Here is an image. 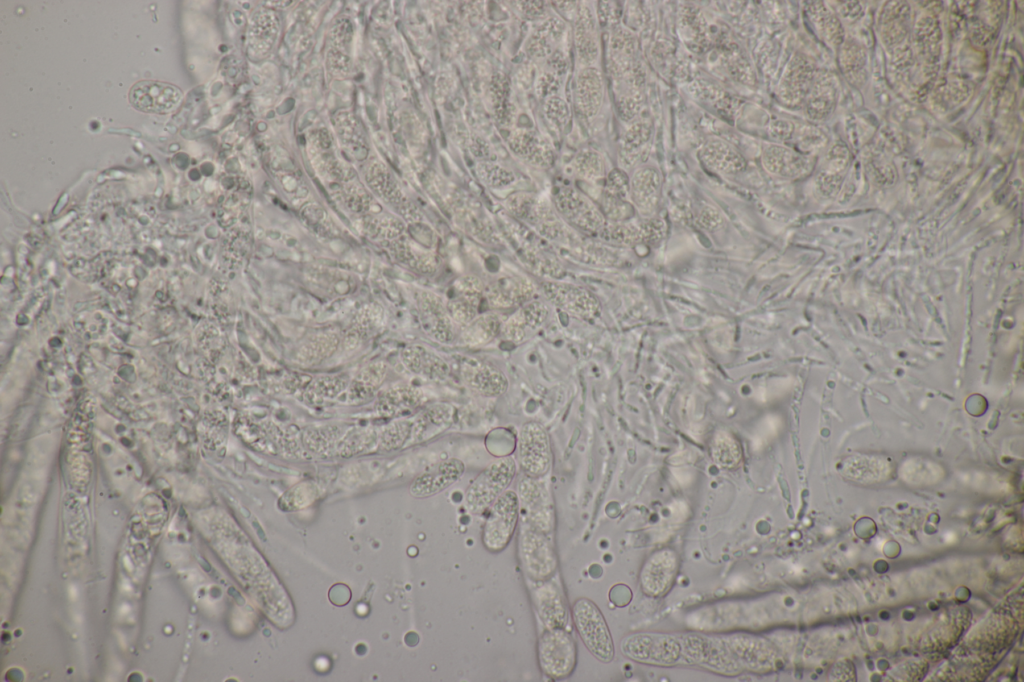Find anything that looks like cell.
<instances>
[{
  "instance_id": "obj_21",
  "label": "cell",
  "mask_w": 1024,
  "mask_h": 682,
  "mask_svg": "<svg viewBox=\"0 0 1024 682\" xmlns=\"http://www.w3.org/2000/svg\"><path fill=\"white\" fill-rule=\"evenodd\" d=\"M452 420L453 408L450 405H435L424 411L418 422H415L414 434L416 438L426 440L449 428Z\"/></svg>"
},
{
  "instance_id": "obj_3",
  "label": "cell",
  "mask_w": 1024,
  "mask_h": 682,
  "mask_svg": "<svg viewBox=\"0 0 1024 682\" xmlns=\"http://www.w3.org/2000/svg\"><path fill=\"white\" fill-rule=\"evenodd\" d=\"M576 659L575 641L565 628L544 630L538 641V661L546 676L556 680L569 677Z\"/></svg>"
},
{
  "instance_id": "obj_24",
  "label": "cell",
  "mask_w": 1024,
  "mask_h": 682,
  "mask_svg": "<svg viewBox=\"0 0 1024 682\" xmlns=\"http://www.w3.org/2000/svg\"><path fill=\"white\" fill-rule=\"evenodd\" d=\"M629 192L628 178L620 170L612 171L607 179L606 196L624 199Z\"/></svg>"
},
{
  "instance_id": "obj_6",
  "label": "cell",
  "mask_w": 1024,
  "mask_h": 682,
  "mask_svg": "<svg viewBox=\"0 0 1024 682\" xmlns=\"http://www.w3.org/2000/svg\"><path fill=\"white\" fill-rule=\"evenodd\" d=\"M518 460L526 475L539 478L551 466L550 440L546 429L536 421L521 426L518 437Z\"/></svg>"
},
{
  "instance_id": "obj_10",
  "label": "cell",
  "mask_w": 1024,
  "mask_h": 682,
  "mask_svg": "<svg viewBox=\"0 0 1024 682\" xmlns=\"http://www.w3.org/2000/svg\"><path fill=\"white\" fill-rule=\"evenodd\" d=\"M460 374L468 387L486 397L500 396L508 389V379L499 368L477 359L464 360Z\"/></svg>"
},
{
  "instance_id": "obj_11",
  "label": "cell",
  "mask_w": 1024,
  "mask_h": 682,
  "mask_svg": "<svg viewBox=\"0 0 1024 682\" xmlns=\"http://www.w3.org/2000/svg\"><path fill=\"white\" fill-rule=\"evenodd\" d=\"M535 293L532 281L524 276H504L484 288L488 304L495 309H508L525 304Z\"/></svg>"
},
{
  "instance_id": "obj_9",
  "label": "cell",
  "mask_w": 1024,
  "mask_h": 682,
  "mask_svg": "<svg viewBox=\"0 0 1024 682\" xmlns=\"http://www.w3.org/2000/svg\"><path fill=\"white\" fill-rule=\"evenodd\" d=\"M181 98L182 92L178 87L161 81H139L129 92L131 105L145 113H170L179 105Z\"/></svg>"
},
{
  "instance_id": "obj_14",
  "label": "cell",
  "mask_w": 1024,
  "mask_h": 682,
  "mask_svg": "<svg viewBox=\"0 0 1024 682\" xmlns=\"http://www.w3.org/2000/svg\"><path fill=\"white\" fill-rule=\"evenodd\" d=\"M465 465L456 458L446 459L418 477L411 486V493L417 497L435 495L460 479Z\"/></svg>"
},
{
  "instance_id": "obj_25",
  "label": "cell",
  "mask_w": 1024,
  "mask_h": 682,
  "mask_svg": "<svg viewBox=\"0 0 1024 682\" xmlns=\"http://www.w3.org/2000/svg\"><path fill=\"white\" fill-rule=\"evenodd\" d=\"M501 333L511 342L521 343L527 335V329L521 323L515 312L502 323Z\"/></svg>"
},
{
  "instance_id": "obj_4",
  "label": "cell",
  "mask_w": 1024,
  "mask_h": 682,
  "mask_svg": "<svg viewBox=\"0 0 1024 682\" xmlns=\"http://www.w3.org/2000/svg\"><path fill=\"white\" fill-rule=\"evenodd\" d=\"M520 512L518 495L504 491L489 507L482 530V543L493 553L504 550L515 532Z\"/></svg>"
},
{
  "instance_id": "obj_1",
  "label": "cell",
  "mask_w": 1024,
  "mask_h": 682,
  "mask_svg": "<svg viewBox=\"0 0 1024 682\" xmlns=\"http://www.w3.org/2000/svg\"><path fill=\"white\" fill-rule=\"evenodd\" d=\"M516 474L515 460L502 457L492 461L469 485L464 506L472 514H480L506 491Z\"/></svg>"
},
{
  "instance_id": "obj_20",
  "label": "cell",
  "mask_w": 1024,
  "mask_h": 682,
  "mask_svg": "<svg viewBox=\"0 0 1024 682\" xmlns=\"http://www.w3.org/2000/svg\"><path fill=\"white\" fill-rule=\"evenodd\" d=\"M501 328L502 321L497 314L483 313L462 327L460 340L468 346L484 345L501 333Z\"/></svg>"
},
{
  "instance_id": "obj_13",
  "label": "cell",
  "mask_w": 1024,
  "mask_h": 682,
  "mask_svg": "<svg viewBox=\"0 0 1024 682\" xmlns=\"http://www.w3.org/2000/svg\"><path fill=\"white\" fill-rule=\"evenodd\" d=\"M538 583L533 591V599L536 611L545 628H565L569 613L562 591L550 579Z\"/></svg>"
},
{
  "instance_id": "obj_19",
  "label": "cell",
  "mask_w": 1024,
  "mask_h": 682,
  "mask_svg": "<svg viewBox=\"0 0 1024 682\" xmlns=\"http://www.w3.org/2000/svg\"><path fill=\"white\" fill-rule=\"evenodd\" d=\"M675 569V556L670 551L659 552L643 570V587L650 594H661L669 586Z\"/></svg>"
},
{
  "instance_id": "obj_8",
  "label": "cell",
  "mask_w": 1024,
  "mask_h": 682,
  "mask_svg": "<svg viewBox=\"0 0 1024 682\" xmlns=\"http://www.w3.org/2000/svg\"><path fill=\"white\" fill-rule=\"evenodd\" d=\"M536 479L526 475L519 481V505L530 526L549 534L554 524L552 503L548 492Z\"/></svg>"
},
{
  "instance_id": "obj_15",
  "label": "cell",
  "mask_w": 1024,
  "mask_h": 682,
  "mask_svg": "<svg viewBox=\"0 0 1024 682\" xmlns=\"http://www.w3.org/2000/svg\"><path fill=\"white\" fill-rule=\"evenodd\" d=\"M420 308L430 336L442 343L451 342L455 337V324L448 314L446 302L435 293L424 292L420 297Z\"/></svg>"
},
{
  "instance_id": "obj_16",
  "label": "cell",
  "mask_w": 1024,
  "mask_h": 682,
  "mask_svg": "<svg viewBox=\"0 0 1024 682\" xmlns=\"http://www.w3.org/2000/svg\"><path fill=\"white\" fill-rule=\"evenodd\" d=\"M665 225L661 220H648L640 224H614L604 227L601 235L607 240L620 245L631 246L637 243L653 244L662 239Z\"/></svg>"
},
{
  "instance_id": "obj_23",
  "label": "cell",
  "mask_w": 1024,
  "mask_h": 682,
  "mask_svg": "<svg viewBox=\"0 0 1024 682\" xmlns=\"http://www.w3.org/2000/svg\"><path fill=\"white\" fill-rule=\"evenodd\" d=\"M515 313L526 329L536 330L546 321L549 309L542 301L536 300L525 303Z\"/></svg>"
},
{
  "instance_id": "obj_18",
  "label": "cell",
  "mask_w": 1024,
  "mask_h": 682,
  "mask_svg": "<svg viewBox=\"0 0 1024 682\" xmlns=\"http://www.w3.org/2000/svg\"><path fill=\"white\" fill-rule=\"evenodd\" d=\"M404 361L411 371L433 381L445 380L449 375L447 362L421 346L407 348Z\"/></svg>"
},
{
  "instance_id": "obj_22",
  "label": "cell",
  "mask_w": 1024,
  "mask_h": 682,
  "mask_svg": "<svg viewBox=\"0 0 1024 682\" xmlns=\"http://www.w3.org/2000/svg\"><path fill=\"white\" fill-rule=\"evenodd\" d=\"M703 159L709 167L724 173L738 172L744 167V160L730 148L709 147L705 150Z\"/></svg>"
},
{
  "instance_id": "obj_5",
  "label": "cell",
  "mask_w": 1024,
  "mask_h": 682,
  "mask_svg": "<svg viewBox=\"0 0 1024 682\" xmlns=\"http://www.w3.org/2000/svg\"><path fill=\"white\" fill-rule=\"evenodd\" d=\"M518 552L528 577L536 582L549 580L557 569V557L547 534L529 524L522 526Z\"/></svg>"
},
{
  "instance_id": "obj_7",
  "label": "cell",
  "mask_w": 1024,
  "mask_h": 682,
  "mask_svg": "<svg viewBox=\"0 0 1024 682\" xmlns=\"http://www.w3.org/2000/svg\"><path fill=\"white\" fill-rule=\"evenodd\" d=\"M543 291L551 303L572 316L592 319L600 311V303L596 296L583 286L548 281L543 284Z\"/></svg>"
},
{
  "instance_id": "obj_12",
  "label": "cell",
  "mask_w": 1024,
  "mask_h": 682,
  "mask_svg": "<svg viewBox=\"0 0 1024 682\" xmlns=\"http://www.w3.org/2000/svg\"><path fill=\"white\" fill-rule=\"evenodd\" d=\"M557 205L566 218L580 229L599 233L605 227V220L599 210L587 198L573 190H564L557 197Z\"/></svg>"
},
{
  "instance_id": "obj_2",
  "label": "cell",
  "mask_w": 1024,
  "mask_h": 682,
  "mask_svg": "<svg viewBox=\"0 0 1024 682\" xmlns=\"http://www.w3.org/2000/svg\"><path fill=\"white\" fill-rule=\"evenodd\" d=\"M572 618L589 652L599 661L610 662L614 657L612 637L595 603L584 597L577 599L572 605Z\"/></svg>"
},
{
  "instance_id": "obj_17",
  "label": "cell",
  "mask_w": 1024,
  "mask_h": 682,
  "mask_svg": "<svg viewBox=\"0 0 1024 682\" xmlns=\"http://www.w3.org/2000/svg\"><path fill=\"white\" fill-rule=\"evenodd\" d=\"M630 193L637 209L643 215L654 212L660 193V176L650 167L637 170L631 180Z\"/></svg>"
}]
</instances>
